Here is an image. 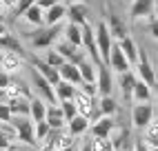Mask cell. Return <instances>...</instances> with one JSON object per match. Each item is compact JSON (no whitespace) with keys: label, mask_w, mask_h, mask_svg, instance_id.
I'll use <instances>...</instances> for the list:
<instances>
[{"label":"cell","mask_w":158,"mask_h":151,"mask_svg":"<svg viewBox=\"0 0 158 151\" xmlns=\"http://www.w3.org/2000/svg\"><path fill=\"white\" fill-rule=\"evenodd\" d=\"M89 145H91V151H114L111 138H94Z\"/></svg>","instance_id":"cell-34"},{"label":"cell","mask_w":158,"mask_h":151,"mask_svg":"<svg viewBox=\"0 0 158 151\" xmlns=\"http://www.w3.org/2000/svg\"><path fill=\"white\" fill-rule=\"evenodd\" d=\"M45 11H47V9H43L40 5H34V7H31L29 11L25 14V18H27V22H29V25L43 27V25H45Z\"/></svg>","instance_id":"cell-27"},{"label":"cell","mask_w":158,"mask_h":151,"mask_svg":"<svg viewBox=\"0 0 158 151\" xmlns=\"http://www.w3.org/2000/svg\"><path fill=\"white\" fill-rule=\"evenodd\" d=\"M149 34L158 40V20H152V22H149Z\"/></svg>","instance_id":"cell-43"},{"label":"cell","mask_w":158,"mask_h":151,"mask_svg":"<svg viewBox=\"0 0 158 151\" xmlns=\"http://www.w3.org/2000/svg\"><path fill=\"white\" fill-rule=\"evenodd\" d=\"M80 151H91V145H85V147H82Z\"/></svg>","instance_id":"cell-47"},{"label":"cell","mask_w":158,"mask_h":151,"mask_svg":"<svg viewBox=\"0 0 158 151\" xmlns=\"http://www.w3.org/2000/svg\"><path fill=\"white\" fill-rule=\"evenodd\" d=\"M47 122H49V127L51 129H62L65 127V113H62V109H60V104L56 107V104H49V111H47Z\"/></svg>","instance_id":"cell-23"},{"label":"cell","mask_w":158,"mask_h":151,"mask_svg":"<svg viewBox=\"0 0 158 151\" xmlns=\"http://www.w3.org/2000/svg\"><path fill=\"white\" fill-rule=\"evenodd\" d=\"M107 27H109V34H111V38H116V40H123V38H127L129 34H127V25H125V20L120 18V16H116L111 9H109V14H107Z\"/></svg>","instance_id":"cell-9"},{"label":"cell","mask_w":158,"mask_h":151,"mask_svg":"<svg viewBox=\"0 0 158 151\" xmlns=\"http://www.w3.org/2000/svg\"><path fill=\"white\" fill-rule=\"evenodd\" d=\"M114 127H116V122L111 120V118H109V116H102L100 120L91 127V136H94V138H111Z\"/></svg>","instance_id":"cell-15"},{"label":"cell","mask_w":158,"mask_h":151,"mask_svg":"<svg viewBox=\"0 0 158 151\" xmlns=\"http://www.w3.org/2000/svg\"><path fill=\"white\" fill-rule=\"evenodd\" d=\"M154 5L156 0H131V9H129V18L131 20H138V18H145L154 11Z\"/></svg>","instance_id":"cell-14"},{"label":"cell","mask_w":158,"mask_h":151,"mask_svg":"<svg viewBox=\"0 0 158 151\" xmlns=\"http://www.w3.org/2000/svg\"><path fill=\"white\" fill-rule=\"evenodd\" d=\"M80 87H82V93H87L89 98H94L98 93V82H82Z\"/></svg>","instance_id":"cell-37"},{"label":"cell","mask_w":158,"mask_h":151,"mask_svg":"<svg viewBox=\"0 0 158 151\" xmlns=\"http://www.w3.org/2000/svg\"><path fill=\"white\" fill-rule=\"evenodd\" d=\"M34 5H36V0H18V5L14 9V16H25Z\"/></svg>","instance_id":"cell-35"},{"label":"cell","mask_w":158,"mask_h":151,"mask_svg":"<svg viewBox=\"0 0 158 151\" xmlns=\"http://www.w3.org/2000/svg\"><path fill=\"white\" fill-rule=\"evenodd\" d=\"M0 49H2V51H14V53H18V56H23L25 60L29 56V53L23 49V45H20V40L16 36H11V34H7V36L0 38Z\"/></svg>","instance_id":"cell-19"},{"label":"cell","mask_w":158,"mask_h":151,"mask_svg":"<svg viewBox=\"0 0 158 151\" xmlns=\"http://www.w3.org/2000/svg\"><path fill=\"white\" fill-rule=\"evenodd\" d=\"M98 107H100V113H102V116H109V118L118 111V104H116V100L111 98V96H105V98H100V104H98Z\"/></svg>","instance_id":"cell-30"},{"label":"cell","mask_w":158,"mask_h":151,"mask_svg":"<svg viewBox=\"0 0 158 151\" xmlns=\"http://www.w3.org/2000/svg\"><path fill=\"white\" fill-rule=\"evenodd\" d=\"M11 124L16 127V131H18V140L20 142H25V145H31V147H36V124L34 120H29V118H14Z\"/></svg>","instance_id":"cell-2"},{"label":"cell","mask_w":158,"mask_h":151,"mask_svg":"<svg viewBox=\"0 0 158 151\" xmlns=\"http://www.w3.org/2000/svg\"><path fill=\"white\" fill-rule=\"evenodd\" d=\"M111 89H114L111 67L109 64H102V67H98V93L105 98V96H111Z\"/></svg>","instance_id":"cell-12"},{"label":"cell","mask_w":158,"mask_h":151,"mask_svg":"<svg viewBox=\"0 0 158 151\" xmlns=\"http://www.w3.org/2000/svg\"><path fill=\"white\" fill-rule=\"evenodd\" d=\"M80 73H82V82H98V67L94 62H82Z\"/></svg>","instance_id":"cell-29"},{"label":"cell","mask_w":158,"mask_h":151,"mask_svg":"<svg viewBox=\"0 0 158 151\" xmlns=\"http://www.w3.org/2000/svg\"><path fill=\"white\" fill-rule=\"evenodd\" d=\"M36 5H40L43 9H49V7H54V5H58V0H36Z\"/></svg>","instance_id":"cell-41"},{"label":"cell","mask_w":158,"mask_h":151,"mask_svg":"<svg viewBox=\"0 0 158 151\" xmlns=\"http://www.w3.org/2000/svg\"><path fill=\"white\" fill-rule=\"evenodd\" d=\"M47 111H49V104L43 98L31 100V120L34 122H45L47 120Z\"/></svg>","instance_id":"cell-22"},{"label":"cell","mask_w":158,"mask_h":151,"mask_svg":"<svg viewBox=\"0 0 158 151\" xmlns=\"http://www.w3.org/2000/svg\"><path fill=\"white\" fill-rule=\"evenodd\" d=\"M27 60L34 64V69L40 73V76H45V78L54 84H60L62 82V76H60V69H56V67H51V64L47 62V60H40V58H34V56H27Z\"/></svg>","instance_id":"cell-6"},{"label":"cell","mask_w":158,"mask_h":151,"mask_svg":"<svg viewBox=\"0 0 158 151\" xmlns=\"http://www.w3.org/2000/svg\"><path fill=\"white\" fill-rule=\"evenodd\" d=\"M9 102V96H7V91L5 89H0V104H7Z\"/></svg>","instance_id":"cell-44"},{"label":"cell","mask_w":158,"mask_h":151,"mask_svg":"<svg viewBox=\"0 0 158 151\" xmlns=\"http://www.w3.org/2000/svg\"><path fill=\"white\" fill-rule=\"evenodd\" d=\"M149 98H152V87L147 82L138 80L136 82V89H134V100L136 102H149Z\"/></svg>","instance_id":"cell-28"},{"label":"cell","mask_w":158,"mask_h":151,"mask_svg":"<svg viewBox=\"0 0 158 151\" xmlns=\"http://www.w3.org/2000/svg\"><path fill=\"white\" fill-rule=\"evenodd\" d=\"M154 89H156V93H158V84H156V87H154Z\"/></svg>","instance_id":"cell-51"},{"label":"cell","mask_w":158,"mask_h":151,"mask_svg":"<svg viewBox=\"0 0 158 151\" xmlns=\"http://www.w3.org/2000/svg\"><path fill=\"white\" fill-rule=\"evenodd\" d=\"M60 76L65 82H71V84H82V73H80V67H76V64H62L60 67Z\"/></svg>","instance_id":"cell-21"},{"label":"cell","mask_w":158,"mask_h":151,"mask_svg":"<svg viewBox=\"0 0 158 151\" xmlns=\"http://www.w3.org/2000/svg\"><path fill=\"white\" fill-rule=\"evenodd\" d=\"M54 131V129L49 127V122L45 120V122H36V138L38 140H47V136Z\"/></svg>","instance_id":"cell-36"},{"label":"cell","mask_w":158,"mask_h":151,"mask_svg":"<svg viewBox=\"0 0 158 151\" xmlns=\"http://www.w3.org/2000/svg\"><path fill=\"white\" fill-rule=\"evenodd\" d=\"M145 142L152 145V149L158 147V122H152L149 127L145 129Z\"/></svg>","instance_id":"cell-32"},{"label":"cell","mask_w":158,"mask_h":151,"mask_svg":"<svg viewBox=\"0 0 158 151\" xmlns=\"http://www.w3.org/2000/svg\"><path fill=\"white\" fill-rule=\"evenodd\" d=\"M131 122L136 129H147L154 122V107L149 102H138L131 109Z\"/></svg>","instance_id":"cell-3"},{"label":"cell","mask_w":158,"mask_h":151,"mask_svg":"<svg viewBox=\"0 0 158 151\" xmlns=\"http://www.w3.org/2000/svg\"><path fill=\"white\" fill-rule=\"evenodd\" d=\"M0 2H2V0H0Z\"/></svg>","instance_id":"cell-53"},{"label":"cell","mask_w":158,"mask_h":151,"mask_svg":"<svg viewBox=\"0 0 158 151\" xmlns=\"http://www.w3.org/2000/svg\"><path fill=\"white\" fill-rule=\"evenodd\" d=\"M27 60L23 58V56H18V53H14V51H2L0 53V67H2V71H18L20 67H23Z\"/></svg>","instance_id":"cell-13"},{"label":"cell","mask_w":158,"mask_h":151,"mask_svg":"<svg viewBox=\"0 0 158 151\" xmlns=\"http://www.w3.org/2000/svg\"><path fill=\"white\" fill-rule=\"evenodd\" d=\"M136 69H138V76H140V80L147 82L149 87H156V73H154V67H152V62L149 58H147V53L140 49V58H138V64H136Z\"/></svg>","instance_id":"cell-7"},{"label":"cell","mask_w":158,"mask_h":151,"mask_svg":"<svg viewBox=\"0 0 158 151\" xmlns=\"http://www.w3.org/2000/svg\"><path fill=\"white\" fill-rule=\"evenodd\" d=\"M62 25H54V27H38V31H34V34H29V40L31 45H34L36 49H49L51 45L56 42V38L62 34Z\"/></svg>","instance_id":"cell-1"},{"label":"cell","mask_w":158,"mask_h":151,"mask_svg":"<svg viewBox=\"0 0 158 151\" xmlns=\"http://www.w3.org/2000/svg\"><path fill=\"white\" fill-rule=\"evenodd\" d=\"M152 151H158V147H156V149H152Z\"/></svg>","instance_id":"cell-52"},{"label":"cell","mask_w":158,"mask_h":151,"mask_svg":"<svg viewBox=\"0 0 158 151\" xmlns=\"http://www.w3.org/2000/svg\"><path fill=\"white\" fill-rule=\"evenodd\" d=\"M67 127H69V133L76 138V136H82L89 129V118H85V116H76L71 122H67Z\"/></svg>","instance_id":"cell-25"},{"label":"cell","mask_w":158,"mask_h":151,"mask_svg":"<svg viewBox=\"0 0 158 151\" xmlns=\"http://www.w3.org/2000/svg\"><path fill=\"white\" fill-rule=\"evenodd\" d=\"M56 49H58V51L62 53V56L67 58V62L76 64V67H80L82 62H87V60H85V53L80 51V47H73L71 42H62V45H58Z\"/></svg>","instance_id":"cell-11"},{"label":"cell","mask_w":158,"mask_h":151,"mask_svg":"<svg viewBox=\"0 0 158 151\" xmlns=\"http://www.w3.org/2000/svg\"><path fill=\"white\" fill-rule=\"evenodd\" d=\"M65 38H67V42H71L73 47H82V27L69 22L65 27Z\"/></svg>","instance_id":"cell-26"},{"label":"cell","mask_w":158,"mask_h":151,"mask_svg":"<svg viewBox=\"0 0 158 151\" xmlns=\"http://www.w3.org/2000/svg\"><path fill=\"white\" fill-rule=\"evenodd\" d=\"M76 84H71V82H65L62 80L60 84H56V96H58V100L60 102H65V100H73L76 98Z\"/></svg>","instance_id":"cell-24"},{"label":"cell","mask_w":158,"mask_h":151,"mask_svg":"<svg viewBox=\"0 0 158 151\" xmlns=\"http://www.w3.org/2000/svg\"><path fill=\"white\" fill-rule=\"evenodd\" d=\"M7 151H20V149H16V147H11V149H7Z\"/></svg>","instance_id":"cell-50"},{"label":"cell","mask_w":158,"mask_h":151,"mask_svg":"<svg viewBox=\"0 0 158 151\" xmlns=\"http://www.w3.org/2000/svg\"><path fill=\"white\" fill-rule=\"evenodd\" d=\"M31 80H34V87H36V91H38V98H43L45 102H49V104H54L56 102V87L51 84L45 76H40L36 69L31 71Z\"/></svg>","instance_id":"cell-4"},{"label":"cell","mask_w":158,"mask_h":151,"mask_svg":"<svg viewBox=\"0 0 158 151\" xmlns=\"http://www.w3.org/2000/svg\"><path fill=\"white\" fill-rule=\"evenodd\" d=\"M14 120V113L9 109V104H0V122H11Z\"/></svg>","instance_id":"cell-38"},{"label":"cell","mask_w":158,"mask_h":151,"mask_svg":"<svg viewBox=\"0 0 158 151\" xmlns=\"http://www.w3.org/2000/svg\"><path fill=\"white\" fill-rule=\"evenodd\" d=\"M0 149L2 151H7V149H11V140H9L2 131H0Z\"/></svg>","instance_id":"cell-40"},{"label":"cell","mask_w":158,"mask_h":151,"mask_svg":"<svg viewBox=\"0 0 158 151\" xmlns=\"http://www.w3.org/2000/svg\"><path fill=\"white\" fill-rule=\"evenodd\" d=\"M136 78L134 71H127V73H120V89H123V98L125 100H134V89H136Z\"/></svg>","instance_id":"cell-17"},{"label":"cell","mask_w":158,"mask_h":151,"mask_svg":"<svg viewBox=\"0 0 158 151\" xmlns=\"http://www.w3.org/2000/svg\"><path fill=\"white\" fill-rule=\"evenodd\" d=\"M73 2H85V5H89V0H73Z\"/></svg>","instance_id":"cell-49"},{"label":"cell","mask_w":158,"mask_h":151,"mask_svg":"<svg viewBox=\"0 0 158 151\" xmlns=\"http://www.w3.org/2000/svg\"><path fill=\"white\" fill-rule=\"evenodd\" d=\"M109 67H111L114 71H118V73H127V71H131V64H129V60H127V56H125V51L120 49L118 42H116L114 49H111Z\"/></svg>","instance_id":"cell-8"},{"label":"cell","mask_w":158,"mask_h":151,"mask_svg":"<svg viewBox=\"0 0 158 151\" xmlns=\"http://www.w3.org/2000/svg\"><path fill=\"white\" fill-rule=\"evenodd\" d=\"M67 16V7L65 5H54V7H49L47 11H45V25L47 27H54V25H60L62 22V18Z\"/></svg>","instance_id":"cell-18"},{"label":"cell","mask_w":158,"mask_h":151,"mask_svg":"<svg viewBox=\"0 0 158 151\" xmlns=\"http://www.w3.org/2000/svg\"><path fill=\"white\" fill-rule=\"evenodd\" d=\"M118 45H120V49L125 51V56H127L129 64H131V67H136V64H138V58H140V49L136 47V42L127 36V38H123Z\"/></svg>","instance_id":"cell-20"},{"label":"cell","mask_w":158,"mask_h":151,"mask_svg":"<svg viewBox=\"0 0 158 151\" xmlns=\"http://www.w3.org/2000/svg\"><path fill=\"white\" fill-rule=\"evenodd\" d=\"M62 151H76V147H67V149H62Z\"/></svg>","instance_id":"cell-48"},{"label":"cell","mask_w":158,"mask_h":151,"mask_svg":"<svg viewBox=\"0 0 158 151\" xmlns=\"http://www.w3.org/2000/svg\"><path fill=\"white\" fill-rule=\"evenodd\" d=\"M87 16H89V5H85V2H71V7L67 9L69 22L78 25V27L87 25Z\"/></svg>","instance_id":"cell-10"},{"label":"cell","mask_w":158,"mask_h":151,"mask_svg":"<svg viewBox=\"0 0 158 151\" xmlns=\"http://www.w3.org/2000/svg\"><path fill=\"white\" fill-rule=\"evenodd\" d=\"M9 109H11L14 118H31V100L27 98H14L9 100Z\"/></svg>","instance_id":"cell-16"},{"label":"cell","mask_w":158,"mask_h":151,"mask_svg":"<svg viewBox=\"0 0 158 151\" xmlns=\"http://www.w3.org/2000/svg\"><path fill=\"white\" fill-rule=\"evenodd\" d=\"M47 62L51 64V67H56V69H60L62 64H67V58L62 56V53H60L58 49H49V53H47Z\"/></svg>","instance_id":"cell-33"},{"label":"cell","mask_w":158,"mask_h":151,"mask_svg":"<svg viewBox=\"0 0 158 151\" xmlns=\"http://www.w3.org/2000/svg\"><path fill=\"white\" fill-rule=\"evenodd\" d=\"M16 5H18V0H2V2H0V7H5V9H16Z\"/></svg>","instance_id":"cell-42"},{"label":"cell","mask_w":158,"mask_h":151,"mask_svg":"<svg viewBox=\"0 0 158 151\" xmlns=\"http://www.w3.org/2000/svg\"><path fill=\"white\" fill-rule=\"evenodd\" d=\"M60 109H62V113H65V120H67V122H71L76 116H80V113H78V107H76V102H73V100L60 102Z\"/></svg>","instance_id":"cell-31"},{"label":"cell","mask_w":158,"mask_h":151,"mask_svg":"<svg viewBox=\"0 0 158 151\" xmlns=\"http://www.w3.org/2000/svg\"><path fill=\"white\" fill-rule=\"evenodd\" d=\"M96 42H98V49H100V56L105 60V64H109V56H111V49H114V38L109 34V27L107 22H100L96 27Z\"/></svg>","instance_id":"cell-5"},{"label":"cell","mask_w":158,"mask_h":151,"mask_svg":"<svg viewBox=\"0 0 158 151\" xmlns=\"http://www.w3.org/2000/svg\"><path fill=\"white\" fill-rule=\"evenodd\" d=\"M2 36H7V27H5L2 22H0V38H2Z\"/></svg>","instance_id":"cell-46"},{"label":"cell","mask_w":158,"mask_h":151,"mask_svg":"<svg viewBox=\"0 0 158 151\" xmlns=\"http://www.w3.org/2000/svg\"><path fill=\"white\" fill-rule=\"evenodd\" d=\"M9 84H11V78H9V73L0 69V89H7Z\"/></svg>","instance_id":"cell-39"},{"label":"cell","mask_w":158,"mask_h":151,"mask_svg":"<svg viewBox=\"0 0 158 151\" xmlns=\"http://www.w3.org/2000/svg\"><path fill=\"white\" fill-rule=\"evenodd\" d=\"M136 151H147V147H145V142L143 140H136V147H134Z\"/></svg>","instance_id":"cell-45"}]
</instances>
